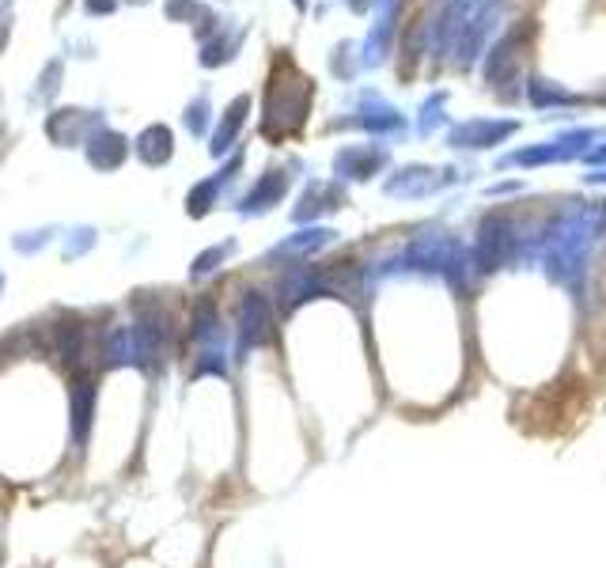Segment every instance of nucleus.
<instances>
[{"label":"nucleus","instance_id":"2","mask_svg":"<svg viewBox=\"0 0 606 568\" xmlns=\"http://www.w3.org/2000/svg\"><path fill=\"white\" fill-rule=\"evenodd\" d=\"M273 338V311L262 292H247L239 307V353H250Z\"/></svg>","mask_w":606,"mask_h":568},{"label":"nucleus","instance_id":"13","mask_svg":"<svg viewBox=\"0 0 606 568\" xmlns=\"http://www.w3.org/2000/svg\"><path fill=\"white\" fill-rule=\"evenodd\" d=\"M8 38H12V0H0V54L8 50Z\"/></svg>","mask_w":606,"mask_h":568},{"label":"nucleus","instance_id":"9","mask_svg":"<svg viewBox=\"0 0 606 568\" xmlns=\"http://www.w3.org/2000/svg\"><path fill=\"white\" fill-rule=\"evenodd\" d=\"M80 353H84V330H80L76 322H65V326H57V360L72 364V360H76Z\"/></svg>","mask_w":606,"mask_h":568},{"label":"nucleus","instance_id":"15","mask_svg":"<svg viewBox=\"0 0 606 568\" xmlns=\"http://www.w3.org/2000/svg\"><path fill=\"white\" fill-rule=\"evenodd\" d=\"M4 152H8V125L0 122V160H4Z\"/></svg>","mask_w":606,"mask_h":568},{"label":"nucleus","instance_id":"16","mask_svg":"<svg viewBox=\"0 0 606 568\" xmlns=\"http://www.w3.org/2000/svg\"><path fill=\"white\" fill-rule=\"evenodd\" d=\"M69 4L72 0H61V4H57V16H65V12H69Z\"/></svg>","mask_w":606,"mask_h":568},{"label":"nucleus","instance_id":"6","mask_svg":"<svg viewBox=\"0 0 606 568\" xmlns=\"http://www.w3.org/2000/svg\"><path fill=\"white\" fill-rule=\"evenodd\" d=\"M103 356H107V364H144L141 356V345H137V334H133V326H114L103 341Z\"/></svg>","mask_w":606,"mask_h":568},{"label":"nucleus","instance_id":"14","mask_svg":"<svg viewBox=\"0 0 606 568\" xmlns=\"http://www.w3.org/2000/svg\"><path fill=\"white\" fill-rule=\"evenodd\" d=\"M84 8H88L91 16H107V12L118 8V0H84Z\"/></svg>","mask_w":606,"mask_h":568},{"label":"nucleus","instance_id":"17","mask_svg":"<svg viewBox=\"0 0 606 568\" xmlns=\"http://www.w3.org/2000/svg\"><path fill=\"white\" fill-rule=\"evenodd\" d=\"M0 288H4V277H0Z\"/></svg>","mask_w":606,"mask_h":568},{"label":"nucleus","instance_id":"7","mask_svg":"<svg viewBox=\"0 0 606 568\" xmlns=\"http://www.w3.org/2000/svg\"><path fill=\"white\" fill-rule=\"evenodd\" d=\"M137 156H141L144 163H152V167L171 160V129H167V125L144 129L141 137H137Z\"/></svg>","mask_w":606,"mask_h":568},{"label":"nucleus","instance_id":"11","mask_svg":"<svg viewBox=\"0 0 606 568\" xmlns=\"http://www.w3.org/2000/svg\"><path fill=\"white\" fill-rule=\"evenodd\" d=\"M243 114H247V99H235L232 107H228V118H224V125H220V133L213 137V152H216V156L228 148V141H232L235 129H239V122H243Z\"/></svg>","mask_w":606,"mask_h":568},{"label":"nucleus","instance_id":"5","mask_svg":"<svg viewBox=\"0 0 606 568\" xmlns=\"http://www.w3.org/2000/svg\"><path fill=\"white\" fill-rule=\"evenodd\" d=\"M72 436H76V444H84L91 432V413H95V379L91 375H80L76 383H72Z\"/></svg>","mask_w":606,"mask_h":568},{"label":"nucleus","instance_id":"3","mask_svg":"<svg viewBox=\"0 0 606 568\" xmlns=\"http://www.w3.org/2000/svg\"><path fill=\"white\" fill-rule=\"evenodd\" d=\"M99 129V114L95 110H80V107H57L50 118H46V137L61 148H72V144L84 141V133H95Z\"/></svg>","mask_w":606,"mask_h":568},{"label":"nucleus","instance_id":"1","mask_svg":"<svg viewBox=\"0 0 606 568\" xmlns=\"http://www.w3.org/2000/svg\"><path fill=\"white\" fill-rule=\"evenodd\" d=\"M588 243H591V228L576 216V220H565L557 235L550 239V254H546V269L557 284L576 281V273L584 269V258H588Z\"/></svg>","mask_w":606,"mask_h":568},{"label":"nucleus","instance_id":"8","mask_svg":"<svg viewBox=\"0 0 606 568\" xmlns=\"http://www.w3.org/2000/svg\"><path fill=\"white\" fill-rule=\"evenodd\" d=\"M61 80H65V61L54 57V61H46V65H42V72H38V80H35L38 88L31 91L27 99H31V103H50V99L57 95V88H61Z\"/></svg>","mask_w":606,"mask_h":568},{"label":"nucleus","instance_id":"4","mask_svg":"<svg viewBox=\"0 0 606 568\" xmlns=\"http://www.w3.org/2000/svg\"><path fill=\"white\" fill-rule=\"evenodd\" d=\"M125 156H129V141L122 133L107 129V125H99L88 137V163L95 171H114V167L125 163Z\"/></svg>","mask_w":606,"mask_h":568},{"label":"nucleus","instance_id":"10","mask_svg":"<svg viewBox=\"0 0 606 568\" xmlns=\"http://www.w3.org/2000/svg\"><path fill=\"white\" fill-rule=\"evenodd\" d=\"M281 194H285V178H281V175L266 178V182H262V186H258L247 201H243V213H262V209H269L266 201H277Z\"/></svg>","mask_w":606,"mask_h":568},{"label":"nucleus","instance_id":"12","mask_svg":"<svg viewBox=\"0 0 606 568\" xmlns=\"http://www.w3.org/2000/svg\"><path fill=\"white\" fill-rule=\"evenodd\" d=\"M228 250H232V243H224V247H216V250H205V254H201V258L194 262V277H205L209 269H216V262H220Z\"/></svg>","mask_w":606,"mask_h":568}]
</instances>
